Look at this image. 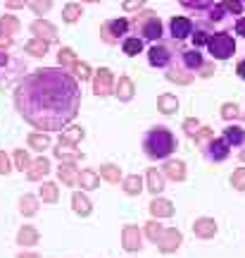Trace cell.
Returning a JSON list of instances; mask_svg holds the SVG:
<instances>
[{
    "mask_svg": "<svg viewBox=\"0 0 245 258\" xmlns=\"http://www.w3.org/2000/svg\"><path fill=\"white\" fill-rule=\"evenodd\" d=\"M15 105L38 132H62L79 115L81 86L79 79L62 67H38L17 84Z\"/></svg>",
    "mask_w": 245,
    "mask_h": 258,
    "instance_id": "6da1fadb",
    "label": "cell"
},
{
    "mask_svg": "<svg viewBox=\"0 0 245 258\" xmlns=\"http://www.w3.org/2000/svg\"><path fill=\"white\" fill-rule=\"evenodd\" d=\"M179 148V139L174 137L169 127H150L143 134V153L150 160H169L172 153Z\"/></svg>",
    "mask_w": 245,
    "mask_h": 258,
    "instance_id": "7a4b0ae2",
    "label": "cell"
},
{
    "mask_svg": "<svg viewBox=\"0 0 245 258\" xmlns=\"http://www.w3.org/2000/svg\"><path fill=\"white\" fill-rule=\"evenodd\" d=\"M131 31L138 38H143V41L157 43L164 36V24L155 10L146 8V10H141V12H136V15H131Z\"/></svg>",
    "mask_w": 245,
    "mask_h": 258,
    "instance_id": "3957f363",
    "label": "cell"
},
{
    "mask_svg": "<svg viewBox=\"0 0 245 258\" xmlns=\"http://www.w3.org/2000/svg\"><path fill=\"white\" fill-rule=\"evenodd\" d=\"M181 41H157L153 46L148 48V62L155 70H167L176 62V57L181 53Z\"/></svg>",
    "mask_w": 245,
    "mask_h": 258,
    "instance_id": "277c9868",
    "label": "cell"
},
{
    "mask_svg": "<svg viewBox=\"0 0 245 258\" xmlns=\"http://www.w3.org/2000/svg\"><path fill=\"white\" fill-rule=\"evenodd\" d=\"M131 34V19L129 17H114L100 24V41L107 46H117Z\"/></svg>",
    "mask_w": 245,
    "mask_h": 258,
    "instance_id": "5b68a950",
    "label": "cell"
},
{
    "mask_svg": "<svg viewBox=\"0 0 245 258\" xmlns=\"http://www.w3.org/2000/svg\"><path fill=\"white\" fill-rule=\"evenodd\" d=\"M205 48H207L212 60H228V57L236 55V41L228 31H214Z\"/></svg>",
    "mask_w": 245,
    "mask_h": 258,
    "instance_id": "8992f818",
    "label": "cell"
},
{
    "mask_svg": "<svg viewBox=\"0 0 245 258\" xmlns=\"http://www.w3.org/2000/svg\"><path fill=\"white\" fill-rule=\"evenodd\" d=\"M93 93L98 98H107V96H114V86H117V79H114V72L109 67H98L93 72Z\"/></svg>",
    "mask_w": 245,
    "mask_h": 258,
    "instance_id": "52a82bcc",
    "label": "cell"
},
{
    "mask_svg": "<svg viewBox=\"0 0 245 258\" xmlns=\"http://www.w3.org/2000/svg\"><path fill=\"white\" fill-rule=\"evenodd\" d=\"M200 151H202V156H205L207 163H224V160L231 156V146L226 144L224 137H214L209 144H205V146L200 148Z\"/></svg>",
    "mask_w": 245,
    "mask_h": 258,
    "instance_id": "ba28073f",
    "label": "cell"
},
{
    "mask_svg": "<svg viewBox=\"0 0 245 258\" xmlns=\"http://www.w3.org/2000/svg\"><path fill=\"white\" fill-rule=\"evenodd\" d=\"M193 27H195V22L191 17H183V15H174L169 19V36L174 41H186V38L193 36Z\"/></svg>",
    "mask_w": 245,
    "mask_h": 258,
    "instance_id": "9c48e42d",
    "label": "cell"
},
{
    "mask_svg": "<svg viewBox=\"0 0 245 258\" xmlns=\"http://www.w3.org/2000/svg\"><path fill=\"white\" fill-rule=\"evenodd\" d=\"M29 31L34 34L36 38H43L48 43H55L57 41V27H55L50 19L46 17H36L31 24H29Z\"/></svg>",
    "mask_w": 245,
    "mask_h": 258,
    "instance_id": "30bf717a",
    "label": "cell"
},
{
    "mask_svg": "<svg viewBox=\"0 0 245 258\" xmlns=\"http://www.w3.org/2000/svg\"><path fill=\"white\" fill-rule=\"evenodd\" d=\"M176 62L181 64L183 70H188V72H200V67L205 64V57L200 53V48H181V53L176 57Z\"/></svg>",
    "mask_w": 245,
    "mask_h": 258,
    "instance_id": "8fae6325",
    "label": "cell"
},
{
    "mask_svg": "<svg viewBox=\"0 0 245 258\" xmlns=\"http://www.w3.org/2000/svg\"><path fill=\"white\" fill-rule=\"evenodd\" d=\"M121 246L129 253H136L143 249V232L138 230V225H124L121 230Z\"/></svg>",
    "mask_w": 245,
    "mask_h": 258,
    "instance_id": "7c38bea8",
    "label": "cell"
},
{
    "mask_svg": "<svg viewBox=\"0 0 245 258\" xmlns=\"http://www.w3.org/2000/svg\"><path fill=\"white\" fill-rule=\"evenodd\" d=\"M183 244V234L181 230H176V227H167L164 234L160 237L157 241V249L162 251V253H174V251H179Z\"/></svg>",
    "mask_w": 245,
    "mask_h": 258,
    "instance_id": "4fadbf2b",
    "label": "cell"
},
{
    "mask_svg": "<svg viewBox=\"0 0 245 258\" xmlns=\"http://www.w3.org/2000/svg\"><path fill=\"white\" fill-rule=\"evenodd\" d=\"M214 34V24L209 22V19H200L195 22V27H193V48H205L207 46V41L212 38Z\"/></svg>",
    "mask_w": 245,
    "mask_h": 258,
    "instance_id": "5bb4252c",
    "label": "cell"
},
{
    "mask_svg": "<svg viewBox=\"0 0 245 258\" xmlns=\"http://www.w3.org/2000/svg\"><path fill=\"white\" fill-rule=\"evenodd\" d=\"M53 172V165H50V160H48L46 156H38L34 163H31V167L27 170V179L29 182H43L48 175Z\"/></svg>",
    "mask_w": 245,
    "mask_h": 258,
    "instance_id": "9a60e30c",
    "label": "cell"
},
{
    "mask_svg": "<svg viewBox=\"0 0 245 258\" xmlns=\"http://www.w3.org/2000/svg\"><path fill=\"white\" fill-rule=\"evenodd\" d=\"M164 77H167V82L176 84V86H188V84L195 82V74L188 72V70H183V67H181L179 62H174L172 67H167Z\"/></svg>",
    "mask_w": 245,
    "mask_h": 258,
    "instance_id": "2e32d148",
    "label": "cell"
},
{
    "mask_svg": "<svg viewBox=\"0 0 245 258\" xmlns=\"http://www.w3.org/2000/svg\"><path fill=\"white\" fill-rule=\"evenodd\" d=\"M148 211H150V215L153 218H157V220H162V218H172L174 215V203L169 201V199H162V196H155L153 201L148 203Z\"/></svg>",
    "mask_w": 245,
    "mask_h": 258,
    "instance_id": "e0dca14e",
    "label": "cell"
},
{
    "mask_svg": "<svg viewBox=\"0 0 245 258\" xmlns=\"http://www.w3.org/2000/svg\"><path fill=\"white\" fill-rule=\"evenodd\" d=\"M217 232H219V225L214 218H198L193 222V234L198 239H212Z\"/></svg>",
    "mask_w": 245,
    "mask_h": 258,
    "instance_id": "ac0fdd59",
    "label": "cell"
},
{
    "mask_svg": "<svg viewBox=\"0 0 245 258\" xmlns=\"http://www.w3.org/2000/svg\"><path fill=\"white\" fill-rule=\"evenodd\" d=\"M134 96H136L134 79L129 74H121L117 79V86H114V98H119L121 103H129V101H134Z\"/></svg>",
    "mask_w": 245,
    "mask_h": 258,
    "instance_id": "d6986e66",
    "label": "cell"
},
{
    "mask_svg": "<svg viewBox=\"0 0 245 258\" xmlns=\"http://www.w3.org/2000/svg\"><path fill=\"white\" fill-rule=\"evenodd\" d=\"M162 175L167 177V179H172V182H183V179H186V163H183V160H176V158L164 160Z\"/></svg>",
    "mask_w": 245,
    "mask_h": 258,
    "instance_id": "ffe728a7",
    "label": "cell"
},
{
    "mask_svg": "<svg viewBox=\"0 0 245 258\" xmlns=\"http://www.w3.org/2000/svg\"><path fill=\"white\" fill-rule=\"evenodd\" d=\"M57 179H60L64 186L79 184V167H76V163H60V165H57Z\"/></svg>",
    "mask_w": 245,
    "mask_h": 258,
    "instance_id": "44dd1931",
    "label": "cell"
},
{
    "mask_svg": "<svg viewBox=\"0 0 245 258\" xmlns=\"http://www.w3.org/2000/svg\"><path fill=\"white\" fill-rule=\"evenodd\" d=\"M164 179L167 177L162 175V170H157V167H148L146 172V189L153 196H160V194L164 191Z\"/></svg>",
    "mask_w": 245,
    "mask_h": 258,
    "instance_id": "7402d4cb",
    "label": "cell"
},
{
    "mask_svg": "<svg viewBox=\"0 0 245 258\" xmlns=\"http://www.w3.org/2000/svg\"><path fill=\"white\" fill-rule=\"evenodd\" d=\"M53 156L60 160V163H79L83 158V153L76 146H67V144H57L53 148Z\"/></svg>",
    "mask_w": 245,
    "mask_h": 258,
    "instance_id": "603a6c76",
    "label": "cell"
},
{
    "mask_svg": "<svg viewBox=\"0 0 245 258\" xmlns=\"http://www.w3.org/2000/svg\"><path fill=\"white\" fill-rule=\"evenodd\" d=\"M38 241H41V234L34 225H22L17 232V244L19 246H24V249H31V246H36Z\"/></svg>",
    "mask_w": 245,
    "mask_h": 258,
    "instance_id": "cb8c5ba5",
    "label": "cell"
},
{
    "mask_svg": "<svg viewBox=\"0 0 245 258\" xmlns=\"http://www.w3.org/2000/svg\"><path fill=\"white\" fill-rule=\"evenodd\" d=\"M76 186H81V191H93V189H98L100 186L98 170H93V167H83V170H79V184Z\"/></svg>",
    "mask_w": 245,
    "mask_h": 258,
    "instance_id": "d4e9b609",
    "label": "cell"
},
{
    "mask_svg": "<svg viewBox=\"0 0 245 258\" xmlns=\"http://www.w3.org/2000/svg\"><path fill=\"white\" fill-rule=\"evenodd\" d=\"M221 137L226 139V144L231 148H238V146H245V127L240 124H233V122H228V127L224 129V134Z\"/></svg>",
    "mask_w": 245,
    "mask_h": 258,
    "instance_id": "484cf974",
    "label": "cell"
},
{
    "mask_svg": "<svg viewBox=\"0 0 245 258\" xmlns=\"http://www.w3.org/2000/svg\"><path fill=\"white\" fill-rule=\"evenodd\" d=\"M22 22L17 15H3L0 17V38H15V34H19Z\"/></svg>",
    "mask_w": 245,
    "mask_h": 258,
    "instance_id": "4316f807",
    "label": "cell"
},
{
    "mask_svg": "<svg viewBox=\"0 0 245 258\" xmlns=\"http://www.w3.org/2000/svg\"><path fill=\"white\" fill-rule=\"evenodd\" d=\"M72 211L76 213V215H81V218H88V215L93 213L91 199H88L83 191H74L72 194Z\"/></svg>",
    "mask_w": 245,
    "mask_h": 258,
    "instance_id": "83f0119b",
    "label": "cell"
},
{
    "mask_svg": "<svg viewBox=\"0 0 245 258\" xmlns=\"http://www.w3.org/2000/svg\"><path fill=\"white\" fill-rule=\"evenodd\" d=\"M86 137V129L79 127V124H69L60 132V141L57 144H67V146H76L81 139Z\"/></svg>",
    "mask_w": 245,
    "mask_h": 258,
    "instance_id": "f1b7e54d",
    "label": "cell"
},
{
    "mask_svg": "<svg viewBox=\"0 0 245 258\" xmlns=\"http://www.w3.org/2000/svg\"><path fill=\"white\" fill-rule=\"evenodd\" d=\"M38 199L43 203H57L60 201V186L55 184V182H50V179H43L41 182V189H38Z\"/></svg>",
    "mask_w": 245,
    "mask_h": 258,
    "instance_id": "f546056e",
    "label": "cell"
},
{
    "mask_svg": "<svg viewBox=\"0 0 245 258\" xmlns=\"http://www.w3.org/2000/svg\"><path fill=\"white\" fill-rule=\"evenodd\" d=\"M48 50H50V43H48V41H43V38L31 36L27 43H24V53H29L31 57H46Z\"/></svg>",
    "mask_w": 245,
    "mask_h": 258,
    "instance_id": "4dcf8cb0",
    "label": "cell"
},
{
    "mask_svg": "<svg viewBox=\"0 0 245 258\" xmlns=\"http://www.w3.org/2000/svg\"><path fill=\"white\" fill-rule=\"evenodd\" d=\"M121 189H124L127 196H138V194L146 189V179L141 175H127L121 179Z\"/></svg>",
    "mask_w": 245,
    "mask_h": 258,
    "instance_id": "1f68e13d",
    "label": "cell"
},
{
    "mask_svg": "<svg viewBox=\"0 0 245 258\" xmlns=\"http://www.w3.org/2000/svg\"><path fill=\"white\" fill-rule=\"evenodd\" d=\"M27 144L31 151H36V153H43L46 148H50V134L48 132H31L27 137Z\"/></svg>",
    "mask_w": 245,
    "mask_h": 258,
    "instance_id": "d6a6232c",
    "label": "cell"
},
{
    "mask_svg": "<svg viewBox=\"0 0 245 258\" xmlns=\"http://www.w3.org/2000/svg\"><path fill=\"white\" fill-rule=\"evenodd\" d=\"M38 203H41L38 196H34V194H24V196L19 199V213H22L24 218H34V215L38 213V208H41Z\"/></svg>",
    "mask_w": 245,
    "mask_h": 258,
    "instance_id": "836d02e7",
    "label": "cell"
},
{
    "mask_svg": "<svg viewBox=\"0 0 245 258\" xmlns=\"http://www.w3.org/2000/svg\"><path fill=\"white\" fill-rule=\"evenodd\" d=\"M143 38H138L136 34H129L124 41H121V53L127 57H136L138 53H143Z\"/></svg>",
    "mask_w": 245,
    "mask_h": 258,
    "instance_id": "e575fe53",
    "label": "cell"
},
{
    "mask_svg": "<svg viewBox=\"0 0 245 258\" xmlns=\"http://www.w3.org/2000/svg\"><path fill=\"white\" fill-rule=\"evenodd\" d=\"M76 62H79V57H76V53H74V48L62 46L60 50H57V64H60L62 70L72 72L74 67H76Z\"/></svg>",
    "mask_w": 245,
    "mask_h": 258,
    "instance_id": "d590c367",
    "label": "cell"
},
{
    "mask_svg": "<svg viewBox=\"0 0 245 258\" xmlns=\"http://www.w3.org/2000/svg\"><path fill=\"white\" fill-rule=\"evenodd\" d=\"M98 175L105 179V182H109V184H119L124 177H121V167L114 165V163H102L98 170Z\"/></svg>",
    "mask_w": 245,
    "mask_h": 258,
    "instance_id": "8d00e7d4",
    "label": "cell"
},
{
    "mask_svg": "<svg viewBox=\"0 0 245 258\" xmlns=\"http://www.w3.org/2000/svg\"><path fill=\"white\" fill-rule=\"evenodd\" d=\"M179 3L186 12H193V15H202L214 8V0H179Z\"/></svg>",
    "mask_w": 245,
    "mask_h": 258,
    "instance_id": "74e56055",
    "label": "cell"
},
{
    "mask_svg": "<svg viewBox=\"0 0 245 258\" xmlns=\"http://www.w3.org/2000/svg\"><path fill=\"white\" fill-rule=\"evenodd\" d=\"M83 17V5L81 3H67L62 8V22L64 24H76Z\"/></svg>",
    "mask_w": 245,
    "mask_h": 258,
    "instance_id": "f35d334b",
    "label": "cell"
},
{
    "mask_svg": "<svg viewBox=\"0 0 245 258\" xmlns=\"http://www.w3.org/2000/svg\"><path fill=\"white\" fill-rule=\"evenodd\" d=\"M157 110L162 112V115H174V112L179 110V98L174 93H162L157 98Z\"/></svg>",
    "mask_w": 245,
    "mask_h": 258,
    "instance_id": "ab89813d",
    "label": "cell"
},
{
    "mask_svg": "<svg viewBox=\"0 0 245 258\" xmlns=\"http://www.w3.org/2000/svg\"><path fill=\"white\" fill-rule=\"evenodd\" d=\"M207 19L217 27V24H228V22H233V17L228 15L226 10H224V5L221 3H214V8L207 12Z\"/></svg>",
    "mask_w": 245,
    "mask_h": 258,
    "instance_id": "60d3db41",
    "label": "cell"
},
{
    "mask_svg": "<svg viewBox=\"0 0 245 258\" xmlns=\"http://www.w3.org/2000/svg\"><path fill=\"white\" fill-rule=\"evenodd\" d=\"M164 230H167V227H164L162 222L157 220V218H153V220L146 222V230H143V234H146V237L153 241V244H157V241H160V237L164 234Z\"/></svg>",
    "mask_w": 245,
    "mask_h": 258,
    "instance_id": "b9f144b4",
    "label": "cell"
},
{
    "mask_svg": "<svg viewBox=\"0 0 245 258\" xmlns=\"http://www.w3.org/2000/svg\"><path fill=\"white\" fill-rule=\"evenodd\" d=\"M12 163H15V170H19V172H27L34 160H31V156H29V151H24V148H17V151L12 153Z\"/></svg>",
    "mask_w": 245,
    "mask_h": 258,
    "instance_id": "7bdbcfd3",
    "label": "cell"
},
{
    "mask_svg": "<svg viewBox=\"0 0 245 258\" xmlns=\"http://www.w3.org/2000/svg\"><path fill=\"white\" fill-rule=\"evenodd\" d=\"M219 115L224 117L226 122H236L243 117V112H240V108H238L236 103H221V110H219Z\"/></svg>",
    "mask_w": 245,
    "mask_h": 258,
    "instance_id": "ee69618b",
    "label": "cell"
},
{
    "mask_svg": "<svg viewBox=\"0 0 245 258\" xmlns=\"http://www.w3.org/2000/svg\"><path fill=\"white\" fill-rule=\"evenodd\" d=\"M221 5H224V10H226L233 19L243 17V12H245V3H243V0H221Z\"/></svg>",
    "mask_w": 245,
    "mask_h": 258,
    "instance_id": "f6af8a7d",
    "label": "cell"
},
{
    "mask_svg": "<svg viewBox=\"0 0 245 258\" xmlns=\"http://www.w3.org/2000/svg\"><path fill=\"white\" fill-rule=\"evenodd\" d=\"M212 139H214V129H212V127H205V124H202V127H200L198 132H195V137H193V141H195V146L202 148L205 144H209Z\"/></svg>",
    "mask_w": 245,
    "mask_h": 258,
    "instance_id": "bcb514c9",
    "label": "cell"
},
{
    "mask_svg": "<svg viewBox=\"0 0 245 258\" xmlns=\"http://www.w3.org/2000/svg\"><path fill=\"white\" fill-rule=\"evenodd\" d=\"M72 74L79 79V82H88V79H93V70H91V64L88 62H76V67L72 70Z\"/></svg>",
    "mask_w": 245,
    "mask_h": 258,
    "instance_id": "7dc6e473",
    "label": "cell"
},
{
    "mask_svg": "<svg viewBox=\"0 0 245 258\" xmlns=\"http://www.w3.org/2000/svg\"><path fill=\"white\" fill-rule=\"evenodd\" d=\"M53 3L55 0H31V12L36 15V17H43V15H48L50 10H53Z\"/></svg>",
    "mask_w": 245,
    "mask_h": 258,
    "instance_id": "c3c4849f",
    "label": "cell"
},
{
    "mask_svg": "<svg viewBox=\"0 0 245 258\" xmlns=\"http://www.w3.org/2000/svg\"><path fill=\"white\" fill-rule=\"evenodd\" d=\"M231 186L236 191H245V167H236L231 175Z\"/></svg>",
    "mask_w": 245,
    "mask_h": 258,
    "instance_id": "681fc988",
    "label": "cell"
},
{
    "mask_svg": "<svg viewBox=\"0 0 245 258\" xmlns=\"http://www.w3.org/2000/svg\"><path fill=\"white\" fill-rule=\"evenodd\" d=\"M202 127V124H200V120L198 117H186V120H183V124H181V129H183V134H186V137H195V132H198V129Z\"/></svg>",
    "mask_w": 245,
    "mask_h": 258,
    "instance_id": "f907efd6",
    "label": "cell"
},
{
    "mask_svg": "<svg viewBox=\"0 0 245 258\" xmlns=\"http://www.w3.org/2000/svg\"><path fill=\"white\" fill-rule=\"evenodd\" d=\"M121 10H124L127 15H136L141 10H146V0H124V3H121Z\"/></svg>",
    "mask_w": 245,
    "mask_h": 258,
    "instance_id": "816d5d0a",
    "label": "cell"
},
{
    "mask_svg": "<svg viewBox=\"0 0 245 258\" xmlns=\"http://www.w3.org/2000/svg\"><path fill=\"white\" fill-rule=\"evenodd\" d=\"M214 72H217V64H214V60H205V64L200 67L198 77H202V79H209V77H214Z\"/></svg>",
    "mask_w": 245,
    "mask_h": 258,
    "instance_id": "f5cc1de1",
    "label": "cell"
},
{
    "mask_svg": "<svg viewBox=\"0 0 245 258\" xmlns=\"http://www.w3.org/2000/svg\"><path fill=\"white\" fill-rule=\"evenodd\" d=\"M12 170H15V165H12L10 156L5 153V151H0V175H10Z\"/></svg>",
    "mask_w": 245,
    "mask_h": 258,
    "instance_id": "db71d44e",
    "label": "cell"
},
{
    "mask_svg": "<svg viewBox=\"0 0 245 258\" xmlns=\"http://www.w3.org/2000/svg\"><path fill=\"white\" fill-rule=\"evenodd\" d=\"M27 5H31V0H5V8L8 10H22Z\"/></svg>",
    "mask_w": 245,
    "mask_h": 258,
    "instance_id": "11a10c76",
    "label": "cell"
},
{
    "mask_svg": "<svg viewBox=\"0 0 245 258\" xmlns=\"http://www.w3.org/2000/svg\"><path fill=\"white\" fill-rule=\"evenodd\" d=\"M233 29H236V34H238V36H243V38H245V15H243V17H238V19H236V24H233Z\"/></svg>",
    "mask_w": 245,
    "mask_h": 258,
    "instance_id": "9f6ffc18",
    "label": "cell"
},
{
    "mask_svg": "<svg viewBox=\"0 0 245 258\" xmlns=\"http://www.w3.org/2000/svg\"><path fill=\"white\" fill-rule=\"evenodd\" d=\"M8 64H12V60L5 53V48H0V70H8Z\"/></svg>",
    "mask_w": 245,
    "mask_h": 258,
    "instance_id": "6f0895ef",
    "label": "cell"
},
{
    "mask_svg": "<svg viewBox=\"0 0 245 258\" xmlns=\"http://www.w3.org/2000/svg\"><path fill=\"white\" fill-rule=\"evenodd\" d=\"M236 74L245 82V60H238L236 62Z\"/></svg>",
    "mask_w": 245,
    "mask_h": 258,
    "instance_id": "680465c9",
    "label": "cell"
},
{
    "mask_svg": "<svg viewBox=\"0 0 245 258\" xmlns=\"http://www.w3.org/2000/svg\"><path fill=\"white\" fill-rule=\"evenodd\" d=\"M17 258H41V256H38V253H34V251H22Z\"/></svg>",
    "mask_w": 245,
    "mask_h": 258,
    "instance_id": "91938a15",
    "label": "cell"
},
{
    "mask_svg": "<svg viewBox=\"0 0 245 258\" xmlns=\"http://www.w3.org/2000/svg\"><path fill=\"white\" fill-rule=\"evenodd\" d=\"M86 3V5H95V3H102V0H81V5Z\"/></svg>",
    "mask_w": 245,
    "mask_h": 258,
    "instance_id": "94428289",
    "label": "cell"
},
{
    "mask_svg": "<svg viewBox=\"0 0 245 258\" xmlns=\"http://www.w3.org/2000/svg\"><path fill=\"white\" fill-rule=\"evenodd\" d=\"M238 158H240V163H245V148L240 151V153H238Z\"/></svg>",
    "mask_w": 245,
    "mask_h": 258,
    "instance_id": "6125c7cd",
    "label": "cell"
},
{
    "mask_svg": "<svg viewBox=\"0 0 245 258\" xmlns=\"http://www.w3.org/2000/svg\"><path fill=\"white\" fill-rule=\"evenodd\" d=\"M3 74H5V70H0V77H3Z\"/></svg>",
    "mask_w": 245,
    "mask_h": 258,
    "instance_id": "be15d7a7",
    "label": "cell"
},
{
    "mask_svg": "<svg viewBox=\"0 0 245 258\" xmlns=\"http://www.w3.org/2000/svg\"><path fill=\"white\" fill-rule=\"evenodd\" d=\"M243 120H245V112H243Z\"/></svg>",
    "mask_w": 245,
    "mask_h": 258,
    "instance_id": "e7e4bbea",
    "label": "cell"
},
{
    "mask_svg": "<svg viewBox=\"0 0 245 258\" xmlns=\"http://www.w3.org/2000/svg\"><path fill=\"white\" fill-rule=\"evenodd\" d=\"M243 3H245V0H243Z\"/></svg>",
    "mask_w": 245,
    "mask_h": 258,
    "instance_id": "03108f58",
    "label": "cell"
}]
</instances>
